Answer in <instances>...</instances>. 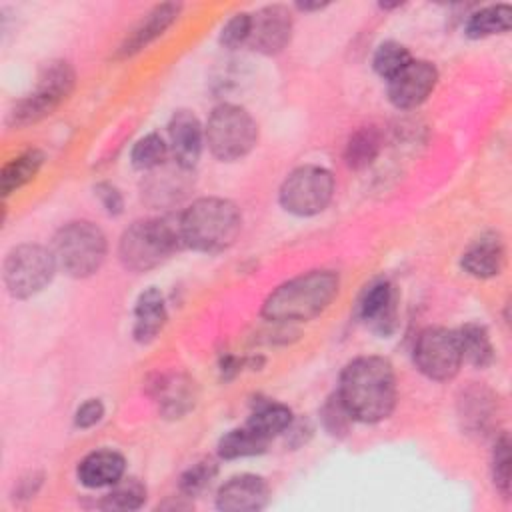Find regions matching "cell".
I'll use <instances>...</instances> for the list:
<instances>
[{"mask_svg": "<svg viewBox=\"0 0 512 512\" xmlns=\"http://www.w3.org/2000/svg\"><path fill=\"white\" fill-rule=\"evenodd\" d=\"M56 268L52 250L40 244H20L4 260V286L14 298H30L50 284Z\"/></svg>", "mask_w": 512, "mask_h": 512, "instance_id": "cell-9", "label": "cell"}, {"mask_svg": "<svg viewBox=\"0 0 512 512\" xmlns=\"http://www.w3.org/2000/svg\"><path fill=\"white\" fill-rule=\"evenodd\" d=\"M512 26V10L506 4H494V6H486L480 8L476 12H472L466 20L464 26V34L468 38H486V36H494V34H504L508 32Z\"/></svg>", "mask_w": 512, "mask_h": 512, "instance_id": "cell-21", "label": "cell"}, {"mask_svg": "<svg viewBox=\"0 0 512 512\" xmlns=\"http://www.w3.org/2000/svg\"><path fill=\"white\" fill-rule=\"evenodd\" d=\"M166 318L168 314H166L162 292L158 288L144 290L138 296L136 308H134V328H132L134 338L142 344L152 342L164 328Z\"/></svg>", "mask_w": 512, "mask_h": 512, "instance_id": "cell-19", "label": "cell"}, {"mask_svg": "<svg viewBox=\"0 0 512 512\" xmlns=\"http://www.w3.org/2000/svg\"><path fill=\"white\" fill-rule=\"evenodd\" d=\"M506 250L496 234H484L474 240L462 254V268L474 278L498 276L504 268Z\"/></svg>", "mask_w": 512, "mask_h": 512, "instance_id": "cell-17", "label": "cell"}, {"mask_svg": "<svg viewBox=\"0 0 512 512\" xmlns=\"http://www.w3.org/2000/svg\"><path fill=\"white\" fill-rule=\"evenodd\" d=\"M292 424V412L288 406L280 404V402H272V400H264L258 402L246 422V426H250L254 432H258L262 438H266L268 442L286 432L288 426Z\"/></svg>", "mask_w": 512, "mask_h": 512, "instance_id": "cell-22", "label": "cell"}, {"mask_svg": "<svg viewBox=\"0 0 512 512\" xmlns=\"http://www.w3.org/2000/svg\"><path fill=\"white\" fill-rule=\"evenodd\" d=\"M456 334H458L462 358L468 360L472 366L486 368L494 360V348L484 326L470 322V324H464Z\"/></svg>", "mask_w": 512, "mask_h": 512, "instance_id": "cell-25", "label": "cell"}, {"mask_svg": "<svg viewBox=\"0 0 512 512\" xmlns=\"http://www.w3.org/2000/svg\"><path fill=\"white\" fill-rule=\"evenodd\" d=\"M352 416L348 414V410L344 408L342 400L336 396H332L324 408H322V422H324V428L332 434V436H342L346 434L348 430V424H350Z\"/></svg>", "mask_w": 512, "mask_h": 512, "instance_id": "cell-33", "label": "cell"}, {"mask_svg": "<svg viewBox=\"0 0 512 512\" xmlns=\"http://www.w3.org/2000/svg\"><path fill=\"white\" fill-rule=\"evenodd\" d=\"M76 72L64 60L48 62L38 74L36 86L30 94L20 98L8 114V124L22 128L50 116L74 90Z\"/></svg>", "mask_w": 512, "mask_h": 512, "instance_id": "cell-6", "label": "cell"}, {"mask_svg": "<svg viewBox=\"0 0 512 512\" xmlns=\"http://www.w3.org/2000/svg\"><path fill=\"white\" fill-rule=\"evenodd\" d=\"M360 318L372 326L374 332L388 336L396 328V296L388 280L372 282L360 298Z\"/></svg>", "mask_w": 512, "mask_h": 512, "instance_id": "cell-16", "label": "cell"}, {"mask_svg": "<svg viewBox=\"0 0 512 512\" xmlns=\"http://www.w3.org/2000/svg\"><path fill=\"white\" fill-rule=\"evenodd\" d=\"M414 362L430 380H450L458 374L464 358L458 334L448 328H426L414 344Z\"/></svg>", "mask_w": 512, "mask_h": 512, "instance_id": "cell-10", "label": "cell"}, {"mask_svg": "<svg viewBox=\"0 0 512 512\" xmlns=\"http://www.w3.org/2000/svg\"><path fill=\"white\" fill-rule=\"evenodd\" d=\"M250 28H252V14H246V12L234 14L220 32V44L226 48H236L248 42Z\"/></svg>", "mask_w": 512, "mask_h": 512, "instance_id": "cell-32", "label": "cell"}, {"mask_svg": "<svg viewBox=\"0 0 512 512\" xmlns=\"http://www.w3.org/2000/svg\"><path fill=\"white\" fill-rule=\"evenodd\" d=\"M168 152H170L168 142L160 134L150 132L134 144L130 152V160L138 170H156L164 164Z\"/></svg>", "mask_w": 512, "mask_h": 512, "instance_id": "cell-27", "label": "cell"}, {"mask_svg": "<svg viewBox=\"0 0 512 512\" xmlns=\"http://www.w3.org/2000/svg\"><path fill=\"white\" fill-rule=\"evenodd\" d=\"M180 8L182 6L176 2H164V4H156L152 10H148L122 40V44L118 48V56L120 58L134 56L136 52H140L148 44H152L156 38H160L174 24V20L180 14Z\"/></svg>", "mask_w": 512, "mask_h": 512, "instance_id": "cell-15", "label": "cell"}, {"mask_svg": "<svg viewBox=\"0 0 512 512\" xmlns=\"http://www.w3.org/2000/svg\"><path fill=\"white\" fill-rule=\"evenodd\" d=\"M102 416H104V404L98 398H90L78 406L74 414V424L78 428H92L102 420Z\"/></svg>", "mask_w": 512, "mask_h": 512, "instance_id": "cell-35", "label": "cell"}, {"mask_svg": "<svg viewBox=\"0 0 512 512\" xmlns=\"http://www.w3.org/2000/svg\"><path fill=\"white\" fill-rule=\"evenodd\" d=\"M44 164V154L36 148L26 150L22 154H18L16 158H12L8 164H4L2 168V194L10 196L12 192H16L18 188H22L24 184H28L42 168Z\"/></svg>", "mask_w": 512, "mask_h": 512, "instance_id": "cell-23", "label": "cell"}, {"mask_svg": "<svg viewBox=\"0 0 512 512\" xmlns=\"http://www.w3.org/2000/svg\"><path fill=\"white\" fill-rule=\"evenodd\" d=\"M144 500H146V486L136 478H128V480H118L114 488L104 496L100 506L106 510H136L144 504Z\"/></svg>", "mask_w": 512, "mask_h": 512, "instance_id": "cell-28", "label": "cell"}, {"mask_svg": "<svg viewBox=\"0 0 512 512\" xmlns=\"http://www.w3.org/2000/svg\"><path fill=\"white\" fill-rule=\"evenodd\" d=\"M214 476H216V464L212 460L196 462L180 476V492L186 496H198L210 486Z\"/></svg>", "mask_w": 512, "mask_h": 512, "instance_id": "cell-30", "label": "cell"}, {"mask_svg": "<svg viewBox=\"0 0 512 512\" xmlns=\"http://www.w3.org/2000/svg\"><path fill=\"white\" fill-rule=\"evenodd\" d=\"M184 246L198 252H220L234 244L242 228V216L234 202L224 198H198L180 216Z\"/></svg>", "mask_w": 512, "mask_h": 512, "instance_id": "cell-3", "label": "cell"}, {"mask_svg": "<svg viewBox=\"0 0 512 512\" xmlns=\"http://www.w3.org/2000/svg\"><path fill=\"white\" fill-rule=\"evenodd\" d=\"M240 366H242V360H238V358L226 354V356L222 358V362H220V372H222L224 380H228V378H232L234 374H238V372H240Z\"/></svg>", "mask_w": 512, "mask_h": 512, "instance_id": "cell-36", "label": "cell"}, {"mask_svg": "<svg viewBox=\"0 0 512 512\" xmlns=\"http://www.w3.org/2000/svg\"><path fill=\"white\" fill-rule=\"evenodd\" d=\"M124 470L126 460L122 454L116 450H96L80 460L76 474L86 488H104L122 480Z\"/></svg>", "mask_w": 512, "mask_h": 512, "instance_id": "cell-18", "label": "cell"}, {"mask_svg": "<svg viewBox=\"0 0 512 512\" xmlns=\"http://www.w3.org/2000/svg\"><path fill=\"white\" fill-rule=\"evenodd\" d=\"M184 248L178 216L136 220L120 236L118 256L124 268L146 272Z\"/></svg>", "mask_w": 512, "mask_h": 512, "instance_id": "cell-4", "label": "cell"}, {"mask_svg": "<svg viewBox=\"0 0 512 512\" xmlns=\"http://www.w3.org/2000/svg\"><path fill=\"white\" fill-rule=\"evenodd\" d=\"M412 60L410 52L406 46L394 42V40H388V42H382L376 52H374V58H372V66L374 70L390 80L394 74H398L408 62Z\"/></svg>", "mask_w": 512, "mask_h": 512, "instance_id": "cell-29", "label": "cell"}, {"mask_svg": "<svg viewBox=\"0 0 512 512\" xmlns=\"http://www.w3.org/2000/svg\"><path fill=\"white\" fill-rule=\"evenodd\" d=\"M108 242L104 232L88 222L76 220L62 226L52 240V254L56 266L72 278H86L104 264Z\"/></svg>", "mask_w": 512, "mask_h": 512, "instance_id": "cell-5", "label": "cell"}, {"mask_svg": "<svg viewBox=\"0 0 512 512\" xmlns=\"http://www.w3.org/2000/svg\"><path fill=\"white\" fill-rule=\"evenodd\" d=\"M334 196V176L330 170L306 164L292 170L280 186L278 200L294 216H316L328 208Z\"/></svg>", "mask_w": 512, "mask_h": 512, "instance_id": "cell-8", "label": "cell"}, {"mask_svg": "<svg viewBox=\"0 0 512 512\" xmlns=\"http://www.w3.org/2000/svg\"><path fill=\"white\" fill-rule=\"evenodd\" d=\"M380 132L372 126H364L356 130L344 148V160L350 168H366L374 162V158L380 152Z\"/></svg>", "mask_w": 512, "mask_h": 512, "instance_id": "cell-26", "label": "cell"}, {"mask_svg": "<svg viewBox=\"0 0 512 512\" xmlns=\"http://www.w3.org/2000/svg\"><path fill=\"white\" fill-rule=\"evenodd\" d=\"M338 398L352 420L374 424L388 418L396 406V376L386 358L360 356L340 374Z\"/></svg>", "mask_w": 512, "mask_h": 512, "instance_id": "cell-1", "label": "cell"}, {"mask_svg": "<svg viewBox=\"0 0 512 512\" xmlns=\"http://www.w3.org/2000/svg\"><path fill=\"white\" fill-rule=\"evenodd\" d=\"M204 128L194 112L178 110L168 122V148L174 164L192 170L202 154Z\"/></svg>", "mask_w": 512, "mask_h": 512, "instance_id": "cell-13", "label": "cell"}, {"mask_svg": "<svg viewBox=\"0 0 512 512\" xmlns=\"http://www.w3.org/2000/svg\"><path fill=\"white\" fill-rule=\"evenodd\" d=\"M324 6H328V4H324V2H300V4H298V8H300V10H304V12L320 10V8H324Z\"/></svg>", "mask_w": 512, "mask_h": 512, "instance_id": "cell-37", "label": "cell"}, {"mask_svg": "<svg viewBox=\"0 0 512 512\" xmlns=\"http://www.w3.org/2000/svg\"><path fill=\"white\" fill-rule=\"evenodd\" d=\"M438 82V70L426 60H410L388 80V98L396 108L408 110L420 106Z\"/></svg>", "mask_w": 512, "mask_h": 512, "instance_id": "cell-11", "label": "cell"}, {"mask_svg": "<svg viewBox=\"0 0 512 512\" xmlns=\"http://www.w3.org/2000/svg\"><path fill=\"white\" fill-rule=\"evenodd\" d=\"M338 290V272L310 270L274 288L262 304V316L280 324L312 320L332 304Z\"/></svg>", "mask_w": 512, "mask_h": 512, "instance_id": "cell-2", "label": "cell"}, {"mask_svg": "<svg viewBox=\"0 0 512 512\" xmlns=\"http://www.w3.org/2000/svg\"><path fill=\"white\" fill-rule=\"evenodd\" d=\"M270 488L262 476L238 474L224 482L216 494V506L226 512H254L268 504Z\"/></svg>", "mask_w": 512, "mask_h": 512, "instance_id": "cell-14", "label": "cell"}, {"mask_svg": "<svg viewBox=\"0 0 512 512\" xmlns=\"http://www.w3.org/2000/svg\"><path fill=\"white\" fill-rule=\"evenodd\" d=\"M292 36V14L282 4L260 8L252 14V28L248 44L262 54H278L286 48Z\"/></svg>", "mask_w": 512, "mask_h": 512, "instance_id": "cell-12", "label": "cell"}, {"mask_svg": "<svg viewBox=\"0 0 512 512\" xmlns=\"http://www.w3.org/2000/svg\"><path fill=\"white\" fill-rule=\"evenodd\" d=\"M156 398L162 414L168 418H180L194 406L196 388L194 382L182 374L162 376L156 384Z\"/></svg>", "mask_w": 512, "mask_h": 512, "instance_id": "cell-20", "label": "cell"}, {"mask_svg": "<svg viewBox=\"0 0 512 512\" xmlns=\"http://www.w3.org/2000/svg\"><path fill=\"white\" fill-rule=\"evenodd\" d=\"M204 138L218 160L234 162L244 158L256 146L258 126L246 108L220 104L208 118Z\"/></svg>", "mask_w": 512, "mask_h": 512, "instance_id": "cell-7", "label": "cell"}, {"mask_svg": "<svg viewBox=\"0 0 512 512\" xmlns=\"http://www.w3.org/2000/svg\"><path fill=\"white\" fill-rule=\"evenodd\" d=\"M94 192H96L100 204L104 206V210H106L108 214H112V216L122 214V210H124V200H122L120 190H118L114 184H110V182H98V184L94 186Z\"/></svg>", "mask_w": 512, "mask_h": 512, "instance_id": "cell-34", "label": "cell"}, {"mask_svg": "<svg viewBox=\"0 0 512 512\" xmlns=\"http://www.w3.org/2000/svg\"><path fill=\"white\" fill-rule=\"evenodd\" d=\"M266 446H268V440L244 424L242 428H234V430L226 432L218 440V454L224 460H236V458H248V456L262 454L266 450Z\"/></svg>", "mask_w": 512, "mask_h": 512, "instance_id": "cell-24", "label": "cell"}, {"mask_svg": "<svg viewBox=\"0 0 512 512\" xmlns=\"http://www.w3.org/2000/svg\"><path fill=\"white\" fill-rule=\"evenodd\" d=\"M492 478L500 494L508 498L510 496V440L506 434L500 436V440H496V446L492 452Z\"/></svg>", "mask_w": 512, "mask_h": 512, "instance_id": "cell-31", "label": "cell"}]
</instances>
